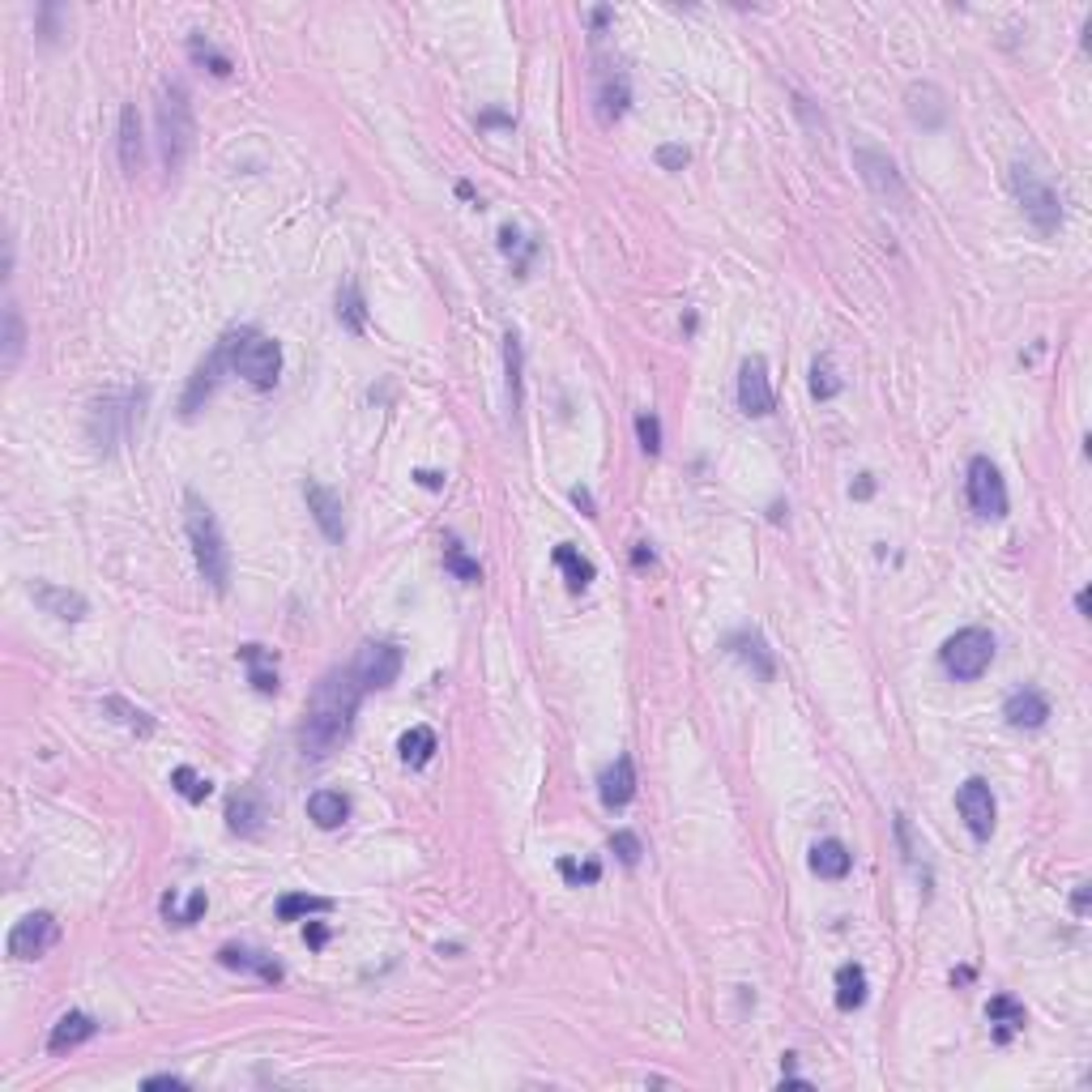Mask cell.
Returning <instances> with one entry per match:
<instances>
[{
	"label": "cell",
	"instance_id": "obj_1",
	"mask_svg": "<svg viewBox=\"0 0 1092 1092\" xmlns=\"http://www.w3.org/2000/svg\"><path fill=\"white\" fill-rule=\"evenodd\" d=\"M363 683L355 679V670H329L325 679L316 683L307 709H303V722H299V747L307 759H325L334 755L346 738H350V726H355V713H359V700H363Z\"/></svg>",
	"mask_w": 1092,
	"mask_h": 1092
},
{
	"label": "cell",
	"instance_id": "obj_2",
	"mask_svg": "<svg viewBox=\"0 0 1092 1092\" xmlns=\"http://www.w3.org/2000/svg\"><path fill=\"white\" fill-rule=\"evenodd\" d=\"M184 526H188V542H192V555H197V568L206 576V585L214 594H227V585H231V551H227V538L218 530V517H214L210 504L197 491L184 495Z\"/></svg>",
	"mask_w": 1092,
	"mask_h": 1092
},
{
	"label": "cell",
	"instance_id": "obj_3",
	"mask_svg": "<svg viewBox=\"0 0 1092 1092\" xmlns=\"http://www.w3.org/2000/svg\"><path fill=\"white\" fill-rule=\"evenodd\" d=\"M192 146H197V120H192V99L179 82H167L158 94V150L167 175H179Z\"/></svg>",
	"mask_w": 1092,
	"mask_h": 1092
},
{
	"label": "cell",
	"instance_id": "obj_4",
	"mask_svg": "<svg viewBox=\"0 0 1092 1092\" xmlns=\"http://www.w3.org/2000/svg\"><path fill=\"white\" fill-rule=\"evenodd\" d=\"M227 342V363L235 376H243L252 389H274L282 376V346L261 329H239Z\"/></svg>",
	"mask_w": 1092,
	"mask_h": 1092
},
{
	"label": "cell",
	"instance_id": "obj_5",
	"mask_svg": "<svg viewBox=\"0 0 1092 1092\" xmlns=\"http://www.w3.org/2000/svg\"><path fill=\"white\" fill-rule=\"evenodd\" d=\"M142 402H146V393H107V398H99L90 406L86 431H90V444L99 448V453H111V448H120L128 435L137 431Z\"/></svg>",
	"mask_w": 1092,
	"mask_h": 1092
},
{
	"label": "cell",
	"instance_id": "obj_6",
	"mask_svg": "<svg viewBox=\"0 0 1092 1092\" xmlns=\"http://www.w3.org/2000/svg\"><path fill=\"white\" fill-rule=\"evenodd\" d=\"M1011 192H1015L1024 218H1029L1042 235H1054L1063 227V197H1058V188L1046 179V171H1037L1029 163H1015L1011 167Z\"/></svg>",
	"mask_w": 1092,
	"mask_h": 1092
},
{
	"label": "cell",
	"instance_id": "obj_7",
	"mask_svg": "<svg viewBox=\"0 0 1092 1092\" xmlns=\"http://www.w3.org/2000/svg\"><path fill=\"white\" fill-rule=\"evenodd\" d=\"M939 662H943V670H947L956 683H973V679H982V675L990 670V662H994V636H990L986 627L956 631L947 645L939 649Z\"/></svg>",
	"mask_w": 1092,
	"mask_h": 1092
},
{
	"label": "cell",
	"instance_id": "obj_8",
	"mask_svg": "<svg viewBox=\"0 0 1092 1092\" xmlns=\"http://www.w3.org/2000/svg\"><path fill=\"white\" fill-rule=\"evenodd\" d=\"M854 167H858L862 184L875 192V201H883V206L896 210V214H905V210H909V184H905L901 167H896L883 150L858 146V150H854Z\"/></svg>",
	"mask_w": 1092,
	"mask_h": 1092
},
{
	"label": "cell",
	"instance_id": "obj_9",
	"mask_svg": "<svg viewBox=\"0 0 1092 1092\" xmlns=\"http://www.w3.org/2000/svg\"><path fill=\"white\" fill-rule=\"evenodd\" d=\"M965 495H969V508L986 521H1003L1007 517V483L999 474V466L990 457H973L969 462V474H965Z\"/></svg>",
	"mask_w": 1092,
	"mask_h": 1092
},
{
	"label": "cell",
	"instance_id": "obj_10",
	"mask_svg": "<svg viewBox=\"0 0 1092 1092\" xmlns=\"http://www.w3.org/2000/svg\"><path fill=\"white\" fill-rule=\"evenodd\" d=\"M350 670L363 683V691H384L402 675V649L389 645V640H367V645L355 654Z\"/></svg>",
	"mask_w": 1092,
	"mask_h": 1092
},
{
	"label": "cell",
	"instance_id": "obj_11",
	"mask_svg": "<svg viewBox=\"0 0 1092 1092\" xmlns=\"http://www.w3.org/2000/svg\"><path fill=\"white\" fill-rule=\"evenodd\" d=\"M631 107V82L619 64H602L598 78H594V111H598V124H619Z\"/></svg>",
	"mask_w": 1092,
	"mask_h": 1092
},
{
	"label": "cell",
	"instance_id": "obj_12",
	"mask_svg": "<svg viewBox=\"0 0 1092 1092\" xmlns=\"http://www.w3.org/2000/svg\"><path fill=\"white\" fill-rule=\"evenodd\" d=\"M956 807H960V819L969 823L973 837H978V841H990L999 807H994V790H990L982 777H969L965 786L956 790Z\"/></svg>",
	"mask_w": 1092,
	"mask_h": 1092
},
{
	"label": "cell",
	"instance_id": "obj_13",
	"mask_svg": "<svg viewBox=\"0 0 1092 1092\" xmlns=\"http://www.w3.org/2000/svg\"><path fill=\"white\" fill-rule=\"evenodd\" d=\"M56 939H60V922L51 914H26L9 930V956L14 960H39L56 947Z\"/></svg>",
	"mask_w": 1092,
	"mask_h": 1092
},
{
	"label": "cell",
	"instance_id": "obj_14",
	"mask_svg": "<svg viewBox=\"0 0 1092 1092\" xmlns=\"http://www.w3.org/2000/svg\"><path fill=\"white\" fill-rule=\"evenodd\" d=\"M773 406H777V398H773V384H768V363L759 355H751L738 367V410L751 419H764V414H773Z\"/></svg>",
	"mask_w": 1092,
	"mask_h": 1092
},
{
	"label": "cell",
	"instance_id": "obj_15",
	"mask_svg": "<svg viewBox=\"0 0 1092 1092\" xmlns=\"http://www.w3.org/2000/svg\"><path fill=\"white\" fill-rule=\"evenodd\" d=\"M303 499H307V512L316 517L320 534L342 547V542H346V512H342V495L329 491V487H320V483H303Z\"/></svg>",
	"mask_w": 1092,
	"mask_h": 1092
},
{
	"label": "cell",
	"instance_id": "obj_16",
	"mask_svg": "<svg viewBox=\"0 0 1092 1092\" xmlns=\"http://www.w3.org/2000/svg\"><path fill=\"white\" fill-rule=\"evenodd\" d=\"M222 367H231V363H227V342H218V346H214V355H210V359H206L197 371H192L188 389H184V402H179V414H184V419H192V414H197V410H201V406L214 398L218 380H222Z\"/></svg>",
	"mask_w": 1092,
	"mask_h": 1092
},
{
	"label": "cell",
	"instance_id": "obj_17",
	"mask_svg": "<svg viewBox=\"0 0 1092 1092\" xmlns=\"http://www.w3.org/2000/svg\"><path fill=\"white\" fill-rule=\"evenodd\" d=\"M1003 718H1007L1011 730H1042L1046 718H1050V700L1037 687H1020V691L1007 695Z\"/></svg>",
	"mask_w": 1092,
	"mask_h": 1092
},
{
	"label": "cell",
	"instance_id": "obj_18",
	"mask_svg": "<svg viewBox=\"0 0 1092 1092\" xmlns=\"http://www.w3.org/2000/svg\"><path fill=\"white\" fill-rule=\"evenodd\" d=\"M905 111L922 128H943L947 124V94L935 82H914L905 90Z\"/></svg>",
	"mask_w": 1092,
	"mask_h": 1092
},
{
	"label": "cell",
	"instance_id": "obj_19",
	"mask_svg": "<svg viewBox=\"0 0 1092 1092\" xmlns=\"http://www.w3.org/2000/svg\"><path fill=\"white\" fill-rule=\"evenodd\" d=\"M30 598H35L47 615H56V619H64V623H78V619L90 615V602H86L78 590H64V585L39 581V585H30Z\"/></svg>",
	"mask_w": 1092,
	"mask_h": 1092
},
{
	"label": "cell",
	"instance_id": "obj_20",
	"mask_svg": "<svg viewBox=\"0 0 1092 1092\" xmlns=\"http://www.w3.org/2000/svg\"><path fill=\"white\" fill-rule=\"evenodd\" d=\"M636 794V768H631V755H615V764H606V773L598 777V798L602 807L619 811L627 807Z\"/></svg>",
	"mask_w": 1092,
	"mask_h": 1092
},
{
	"label": "cell",
	"instance_id": "obj_21",
	"mask_svg": "<svg viewBox=\"0 0 1092 1092\" xmlns=\"http://www.w3.org/2000/svg\"><path fill=\"white\" fill-rule=\"evenodd\" d=\"M99 1033V1020L86 1015V1011H64L56 1024H51V1037H47V1050L51 1054H64V1050H78L82 1042H90Z\"/></svg>",
	"mask_w": 1092,
	"mask_h": 1092
},
{
	"label": "cell",
	"instance_id": "obj_22",
	"mask_svg": "<svg viewBox=\"0 0 1092 1092\" xmlns=\"http://www.w3.org/2000/svg\"><path fill=\"white\" fill-rule=\"evenodd\" d=\"M265 819H270V811H265V802H261V794H256V790L231 794V802H227L231 832H239V837H256V832L265 828Z\"/></svg>",
	"mask_w": 1092,
	"mask_h": 1092
},
{
	"label": "cell",
	"instance_id": "obj_23",
	"mask_svg": "<svg viewBox=\"0 0 1092 1092\" xmlns=\"http://www.w3.org/2000/svg\"><path fill=\"white\" fill-rule=\"evenodd\" d=\"M22 355H26V320H22V307L9 299L5 303V320H0V367L18 371Z\"/></svg>",
	"mask_w": 1092,
	"mask_h": 1092
},
{
	"label": "cell",
	"instance_id": "obj_24",
	"mask_svg": "<svg viewBox=\"0 0 1092 1092\" xmlns=\"http://www.w3.org/2000/svg\"><path fill=\"white\" fill-rule=\"evenodd\" d=\"M218 960L227 969H243V973H256L261 982H270V986H278L286 973H282V965L274 956H265V951H252V947H222L218 951Z\"/></svg>",
	"mask_w": 1092,
	"mask_h": 1092
},
{
	"label": "cell",
	"instance_id": "obj_25",
	"mask_svg": "<svg viewBox=\"0 0 1092 1092\" xmlns=\"http://www.w3.org/2000/svg\"><path fill=\"white\" fill-rule=\"evenodd\" d=\"M142 158H146V146H142V115L137 107L128 103L120 111V163H124V175H137L142 171Z\"/></svg>",
	"mask_w": 1092,
	"mask_h": 1092
},
{
	"label": "cell",
	"instance_id": "obj_26",
	"mask_svg": "<svg viewBox=\"0 0 1092 1092\" xmlns=\"http://www.w3.org/2000/svg\"><path fill=\"white\" fill-rule=\"evenodd\" d=\"M811 871H815L819 879H845V875L854 871V854H850V845L837 841V837L819 841V845L811 850Z\"/></svg>",
	"mask_w": 1092,
	"mask_h": 1092
},
{
	"label": "cell",
	"instance_id": "obj_27",
	"mask_svg": "<svg viewBox=\"0 0 1092 1092\" xmlns=\"http://www.w3.org/2000/svg\"><path fill=\"white\" fill-rule=\"evenodd\" d=\"M726 645H730L734 658H743V662L755 670V679H764V683L773 679V654H768V645H764V640H759L755 631H734V636L726 640Z\"/></svg>",
	"mask_w": 1092,
	"mask_h": 1092
},
{
	"label": "cell",
	"instance_id": "obj_28",
	"mask_svg": "<svg viewBox=\"0 0 1092 1092\" xmlns=\"http://www.w3.org/2000/svg\"><path fill=\"white\" fill-rule=\"evenodd\" d=\"M307 815H312L316 828H342L346 815H350V798L338 794V790H316L307 798Z\"/></svg>",
	"mask_w": 1092,
	"mask_h": 1092
},
{
	"label": "cell",
	"instance_id": "obj_29",
	"mask_svg": "<svg viewBox=\"0 0 1092 1092\" xmlns=\"http://www.w3.org/2000/svg\"><path fill=\"white\" fill-rule=\"evenodd\" d=\"M986 1015H990V1024H994V1033H999V1042H1007L1011 1033H1020L1024 1029V1007L1011 999V994H994L990 999V1007H986Z\"/></svg>",
	"mask_w": 1092,
	"mask_h": 1092
},
{
	"label": "cell",
	"instance_id": "obj_30",
	"mask_svg": "<svg viewBox=\"0 0 1092 1092\" xmlns=\"http://www.w3.org/2000/svg\"><path fill=\"white\" fill-rule=\"evenodd\" d=\"M866 1003V969L862 965H841L837 969V1007L858 1011Z\"/></svg>",
	"mask_w": 1092,
	"mask_h": 1092
},
{
	"label": "cell",
	"instance_id": "obj_31",
	"mask_svg": "<svg viewBox=\"0 0 1092 1092\" xmlns=\"http://www.w3.org/2000/svg\"><path fill=\"white\" fill-rule=\"evenodd\" d=\"M555 568L568 576V590H585L590 581H594V563L576 551V547H568V542H559L555 547Z\"/></svg>",
	"mask_w": 1092,
	"mask_h": 1092
},
{
	"label": "cell",
	"instance_id": "obj_32",
	"mask_svg": "<svg viewBox=\"0 0 1092 1092\" xmlns=\"http://www.w3.org/2000/svg\"><path fill=\"white\" fill-rule=\"evenodd\" d=\"M188 56H192V64H206V69H210L214 78H231V69H235L231 56L218 51L206 35H192V39H188Z\"/></svg>",
	"mask_w": 1092,
	"mask_h": 1092
},
{
	"label": "cell",
	"instance_id": "obj_33",
	"mask_svg": "<svg viewBox=\"0 0 1092 1092\" xmlns=\"http://www.w3.org/2000/svg\"><path fill=\"white\" fill-rule=\"evenodd\" d=\"M398 751H402V759H406L410 768H423V764L435 755V730H427V726L406 730L402 743H398Z\"/></svg>",
	"mask_w": 1092,
	"mask_h": 1092
},
{
	"label": "cell",
	"instance_id": "obj_34",
	"mask_svg": "<svg viewBox=\"0 0 1092 1092\" xmlns=\"http://www.w3.org/2000/svg\"><path fill=\"white\" fill-rule=\"evenodd\" d=\"M329 909H334V901H325V896H307V892H291L278 901L282 922H295V918H307V914H329Z\"/></svg>",
	"mask_w": 1092,
	"mask_h": 1092
},
{
	"label": "cell",
	"instance_id": "obj_35",
	"mask_svg": "<svg viewBox=\"0 0 1092 1092\" xmlns=\"http://www.w3.org/2000/svg\"><path fill=\"white\" fill-rule=\"evenodd\" d=\"M444 568L457 576V581H466V585H478L483 581V568H478V559H470L466 555V547L457 542V538H448L444 542Z\"/></svg>",
	"mask_w": 1092,
	"mask_h": 1092
},
{
	"label": "cell",
	"instance_id": "obj_36",
	"mask_svg": "<svg viewBox=\"0 0 1092 1092\" xmlns=\"http://www.w3.org/2000/svg\"><path fill=\"white\" fill-rule=\"evenodd\" d=\"M338 320H342L350 334H363V329H367V307H363V295H359L355 282H346V286L338 291Z\"/></svg>",
	"mask_w": 1092,
	"mask_h": 1092
},
{
	"label": "cell",
	"instance_id": "obj_37",
	"mask_svg": "<svg viewBox=\"0 0 1092 1092\" xmlns=\"http://www.w3.org/2000/svg\"><path fill=\"white\" fill-rule=\"evenodd\" d=\"M239 658L248 662V675H252V687H256V691H261V695H274V691H278V670H265V666H261V662H265L261 645H243Z\"/></svg>",
	"mask_w": 1092,
	"mask_h": 1092
},
{
	"label": "cell",
	"instance_id": "obj_38",
	"mask_svg": "<svg viewBox=\"0 0 1092 1092\" xmlns=\"http://www.w3.org/2000/svg\"><path fill=\"white\" fill-rule=\"evenodd\" d=\"M103 713H111V718H115L120 726H128V730H137V734H150V730H154L150 713L133 709V704H124L120 695H107V700H103Z\"/></svg>",
	"mask_w": 1092,
	"mask_h": 1092
},
{
	"label": "cell",
	"instance_id": "obj_39",
	"mask_svg": "<svg viewBox=\"0 0 1092 1092\" xmlns=\"http://www.w3.org/2000/svg\"><path fill=\"white\" fill-rule=\"evenodd\" d=\"M811 393H815L819 402H828V398H837V393H841V376H837V367H832L828 355L815 359V367H811Z\"/></svg>",
	"mask_w": 1092,
	"mask_h": 1092
},
{
	"label": "cell",
	"instance_id": "obj_40",
	"mask_svg": "<svg viewBox=\"0 0 1092 1092\" xmlns=\"http://www.w3.org/2000/svg\"><path fill=\"white\" fill-rule=\"evenodd\" d=\"M508 346H504V363H508V398H512V410L521 406V338L517 334H508L504 338Z\"/></svg>",
	"mask_w": 1092,
	"mask_h": 1092
},
{
	"label": "cell",
	"instance_id": "obj_41",
	"mask_svg": "<svg viewBox=\"0 0 1092 1092\" xmlns=\"http://www.w3.org/2000/svg\"><path fill=\"white\" fill-rule=\"evenodd\" d=\"M171 786H175V790H179L188 802H206V798H210V790H214L206 777H197V773H192L188 764H179L175 773H171Z\"/></svg>",
	"mask_w": 1092,
	"mask_h": 1092
},
{
	"label": "cell",
	"instance_id": "obj_42",
	"mask_svg": "<svg viewBox=\"0 0 1092 1092\" xmlns=\"http://www.w3.org/2000/svg\"><path fill=\"white\" fill-rule=\"evenodd\" d=\"M636 435H640V448H645L649 457H658L662 453V423H658V414H636Z\"/></svg>",
	"mask_w": 1092,
	"mask_h": 1092
},
{
	"label": "cell",
	"instance_id": "obj_43",
	"mask_svg": "<svg viewBox=\"0 0 1092 1092\" xmlns=\"http://www.w3.org/2000/svg\"><path fill=\"white\" fill-rule=\"evenodd\" d=\"M611 850L619 854V862H623V866H636V862H640V854H645V845H640V837H636V832H615V837H611Z\"/></svg>",
	"mask_w": 1092,
	"mask_h": 1092
},
{
	"label": "cell",
	"instance_id": "obj_44",
	"mask_svg": "<svg viewBox=\"0 0 1092 1092\" xmlns=\"http://www.w3.org/2000/svg\"><path fill=\"white\" fill-rule=\"evenodd\" d=\"M559 871L568 883H598V875H602L598 862H559Z\"/></svg>",
	"mask_w": 1092,
	"mask_h": 1092
},
{
	"label": "cell",
	"instance_id": "obj_45",
	"mask_svg": "<svg viewBox=\"0 0 1092 1092\" xmlns=\"http://www.w3.org/2000/svg\"><path fill=\"white\" fill-rule=\"evenodd\" d=\"M687 158H691V154H687L683 146H662V150H658V163H662L666 171H683Z\"/></svg>",
	"mask_w": 1092,
	"mask_h": 1092
},
{
	"label": "cell",
	"instance_id": "obj_46",
	"mask_svg": "<svg viewBox=\"0 0 1092 1092\" xmlns=\"http://www.w3.org/2000/svg\"><path fill=\"white\" fill-rule=\"evenodd\" d=\"M146 1088L154 1092V1088H188V1084H184L179 1075H150V1079H146Z\"/></svg>",
	"mask_w": 1092,
	"mask_h": 1092
},
{
	"label": "cell",
	"instance_id": "obj_47",
	"mask_svg": "<svg viewBox=\"0 0 1092 1092\" xmlns=\"http://www.w3.org/2000/svg\"><path fill=\"white\" fill-rule=\"evenodd\" d=\"M325 939H329V930H325V926H316V922L307 926V943H312V947H325Z\"/></svg>",
	"mask_w": 1092,
	"mask_h": 1092
},
{
	"label": "cell",
	"instance_id": "obj_48",
	"mask_svg": "<svg viewBox=\"0 0 1092 1092\" xmlns=\"http://www.w3.org/2000/svg\"><path fill=\"white\" fill-rule=\"evenodd\" d=\"M1071 905H1075V914H1079V918L1088 914V883H1079V887H1075V901H1071Z\"/></svg>",
	"mask_w": 1092,
	"mask_h": 1092
},
{
	"label": "cell",
	"instance_id": "obj_49",
	"mask_svg": "<svg viewBox=\"0 0 1092 1092\" xmlns=\"http://www.w3.org/2000/svg\"><path fill=\"white\" fill-rule=\"evenodd\" d=\"M572 499L585 508V517H594V499H590V491H581V487H576V491H572Z\"/></svg>",
	"mask_w": 1092,
	"mask_h": 1092
},
{
	"label": "cell",
	"instance_id": "obj_50",
	"mask_svg": "<svg viewBox=\"0 0 1092 1092\" xmlns=\"http://www.w3.org/2000/svg\"><path fill=\"white\" fill-rule=\"evenodd\" d=\"M414 478H419L423 487H431V491H435V487H444V478H440V474H431V470H419Z\"/></svg>",
	"mask_w": 1092,
	"mask_h": 1092
},
{
	"label": "cell",
	"instance_id": "obj_51",
	"mask_svg": "<svg viewBox=\"0 0 1092 1092\" xmlns=\"http://www.w3.org/2000/svg\"><path fill=\"white\" fill-rule=\"evenodd\" d=\"M871 491H875V483H871V474H862V483H858V495H862V499H866V495H871Z\"/></svg>",
	"mask_w": 1092,
	"mask_h": 1092
},
{
	"label": "cell",
	"instance_id": "obj_52",
	"mask_svg": "<svg viewBox=\"0 0 1092 1092\" xmlns=\"http://www.w3.org/2000/svg\"><path fill=\"white\" fill-rule=\"evenodd\" d=\"M1075 611H1079V615H1088V590H1079V594H1075Z\"/></svg>",
	"mask_w": 1092,
	"mask_h": 1092
}]
</instances>
